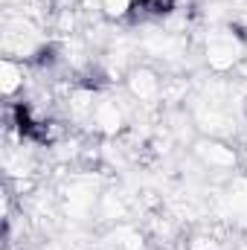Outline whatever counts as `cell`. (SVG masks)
Wrapping results in <instances>:
<instances>
[{
    "label": "cell",
    "mask_w": 247,
    "mask_h": 250,
    "mask_svg": "<svg viewBox=\"0 0 247 250\" xmlns=\"http://www.w3.org/2000/svg\"><path fill=\"white\" fill-rule=\"evenodd\" d=\"M245 56V41L230 29V32H218L206 41V59L215 70H227Z\"/></svg>",
    "instance_id": "cell-1"
},
{
    "label": "cell",
    "mask_w": 247,
    "mask_h": 250,
    "mask_svg": "<svg viewBox=\"0 0 247 250\" xmlns=\"http://www.w3.org/2000/svg\"><path fill=\"white\" fill-rule=\"evenodd\" d=\"M195 154L201 157V163H204V166L218 169V172H224V169H233V166H236V151H233L230 146L218 143V140H201V143H195Z\"/></svg>",
    "instance_id": "cell-2"
},
{
    "label": "cell",
    "mask_w": 247,
    "mask_h": 250,
    "mask_svg": "<svg viewBox=\"0 0 247 250\" xmlns=\"http://www.w3.org/2000/svg\"><path fill=\"white\" fill-rule=\"evenodd\" d=\"M128 90H131V96L140 99V102H154V99L163 93V82L157 79V73L140 67V70L131 73V79H128Z\"/></svg>",
    "instance_id": "cell-3"
},
{
    "label": "cell",
    "mask_w": 247,
    "mask_h": 250,
    "mask_svg": "<svg viewBox=\"0 0 247 250\" xmlns=\"http://www.w3.org/2000/svg\"><path fill=\"white\" fill-rule=\"evenodd\" d=\"M175 9V0H134L128 21H154V18H166Z\"/></svg>",
    "instance_id": "cell-4"
},
{
    "label": "cell",
    "mask_w": 247,
    "mask_h": 250,
    "mask_svg": "<svg viewBox=\"0 0 247 250\" xmlns=\"http://www.w3.org/2000/svg\"><path fill=\"white\" fill-rule=\"evenodd\" d=\"M21 79H23V64H15L12 59H6V62H3V93L12 96V93L23 84Z\"/></svg>",
    "instance_id": "cell-5"
},
{
    "label": "cell",
    "mask_w": 247,
    "mask_h": 250,
    "mask_svg": "<svg viewBox=\"0 0 247 250\" xmlns=\"http://www.w3.org/2000/svg\"><path fill=\"white\" fill-rule=\"evenodd\" d=\"M131 6H134V0H99L102 15L111 18V21H123V18H128V15H131Z\"/></svg>",
    "instance_id": "cell-6"
}]
</instances>
